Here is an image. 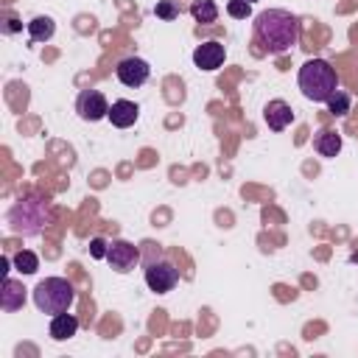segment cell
I'll use <instances>...</instances> for the list:
<instances>
[{
    "instance_id": "obj_1",
    "label": "cell",
    "mask_w": 358,
    "mask_h": 358,
    "mask_svg": "<svg viewBox=\"0 0 358 358\" xmlns=\"http://www.w3.org/2000/svg\"><path fill=\"white\" fill-rule=\"evenodd\" d=\"M255 39L271 56L291 50L299 42V20L285 8H266L255 17Z\"/></svg>"
},
{
    "instance_id": "obj_2",
    "label": "cell",
    "mask_w": 358,
    "mask_h": 358,
    "mask_svg": "<svg viewBox=\"0 0 358 358\" xmlns=\"http://www.w3.org/2000/svg\"><path fill=\"white\" fill-rule=\"evenodd\" d=\"M296 84L302 90V95L313 103H327V98L338 90V73L330 62L324 59H308L302 67H299V76H296Z\"/></svg>"
},
{
    "instance_id": "obj_3",
    "label": "cell",
    "mask_w": 358,
    "mask_h": 358,
    "mask_svg": "<svg viewBox=\"0 0 358 358\" xmlns=\"http://www.w3.org/2000/svg\"><path fill=\"white\" fill-rule=\"evenodd\" d=\"M50 221H53V210H50V201L42 199V196L20 199L8 210V227H11V232L25 235V238L39 235Z\"/></svg>"
},
{
    "instance_id": "obj_4",
    "label": "cell",
    "mask_w": 358,
    "mask_h": 358,
    "mask_svg": "<svg viewBox=\"0 0 358 358\" xmlns=\"http://www.w3.org/2000/svg\"><path fill=\"white\" fill-rule=\"evenodd\" d=\"M73 302H76V288L67 277H45L34 288V305L42 313H50V316L64 313L70 310Z\"/></svg>"
},
{
    "instance_id": "obj_5",
    "label": "cell",
    "mask_w": 358,
    "mask_h": 358,
    "mask_svg": "<svg viewBox=\"0 0 358 358\" xmlns=\"http://www.w3.org/2000/svg\"><path fill=\"white\" fill-rule=\"evenodd\" d=\"M179 282V268L171 260H151L145 263V285L154 294H168Z\"/></svg>"
},
{
    "instance_id": "obj_6",
    "label": "cell",
    "mask_w": 358,
    "mask_h": 358,
    "mask_svg": "<svg viewBox=\"0 0 358 358\" xmlns=\"http://www.w3.org/2000/svg\"><path fill=\"white\" fill-rule=\"evenodd\" d=\"M76 112H78L81 120L95 123V120H101V117L109 115V101H106V95L101 90H84L76 98Z\"/></svg>"
},
{
    "instance_id": "obj_7",
    "label": "cell",
    "mask_w": 358,
    "mask_h": 358,
    "mask_svg": "<svg viewBox=\"0 0 358 358\" xmlns=\"http://www.w3.org/2000/svg\"><path fill=\"white\" fill-rule=\"evenodd\" d=\"M106 263H109L117 274H129V271L140 263V252H137L134 243L117 238V241H112L109 249H106Z\"/></svg>"
},
{
    "instance_id": "obj_8",
    "label": "cell",
    "mask_w": 358,
    "mask_h": 358,
    "mask_svg": "<svg viewBox=\"0 0 358 358\" xmlns=\"http://www.w3.org/2000/svg\"><path fill=\"white\" fill-rule=\"evenodd\" d=\"M115 76H117V81H120L123 87L137 90V87H143V84L148 81L151 67H148V62H143V59H137V56H129V59H120V62H117Z\"/></svg>"
},
{
    "instance_id": "obj_9",
    "label": "cell",
    "mask_w": 358,
    "mask_h": 358,
    "mask_svg": "<svg viewBox=\"0 0 358 358\" xmlns=\"http://www.w3.org/2000/svg\"><path fill=\"white\" fill-rule=\"evenodd\" d=\"M224 56H227L224 45L215 42V39H210V42H201V45L193 50V64H196L199 70H204V73H213V70H218V67L224 64Z\"/></svg>"
},
{
    "instance_id": "obj_10",
    "label": "cell",
    "mask_w": 358,
    "mask_h": 358,
    "mask_svg": "<svg viewBox=\"0 0 358 358\" xmlns=\"http://www.w3.org/2000/svg\"><path fill=\"white\" fill-rule=\"evenodd\" d=\"M263 120H266V126H268L271 131H282V129L291 126V120H294V109H291L285 101L274 98V101L266 103V109H263Z\"/></svg>"
},
{
    "instance_id": "obj_11",
    "label": "cell",
    "mask_w": 358,
    "mask_h": 358,
    "mask_svg": "<svg viewBox=\"0 0 358 358\" xmlns=\"http://www.w3.org/2000/svg\"><path fill=\"white\" fill-rule=\"evenodd\" d=\"M109 120H112V126H117V129H129V126H134L137 123V117H140V106L134 103V101H115L112 106H109V115H106Z\"/></svg>"
},
{
    "instance_id": "obj_12",
    "label": "cell",
    "mask_w": 358,
    "mask_h": 358,
    "mask_svg": "<svg viewBox=\"0 0 358 358\" xmlns=\"http://www.w3.org/2000/svg\"><path fill=\"white\" fill-rule=\"evenodd\" d=\"M22 305H25V288H22V282L6 277V280H3V291H0V308H3L6 313H14V310H20Z\"/></svg>"
},
{
    "instance_id": "obj_13",
    "label": "cell",
    "mask_w": 358,
    "mask_h": 358,
    "mask_svg": "<svg viewBox=\"0 0 358 358\" xmlns=\"http://www.w3.org/2000/svg\"><path fill=\"white\" fill-rule=\"evenodd\" d=\"M313 148H316L319 157L333 159V157L341 151V134L333 131V129H319L316 137H313Z\"/></svg>"
},
{
    "instance_id": "obj_14",
    "label": "cell",
    "mask_w": 358,
    "mask_h": 358,
    "mask_svg": "<svg viewBox=\"0 0 358 358\" xmlns=\"http://www.w3.org/2000/svg\"><path fill=\"white\" fill-rule=\"evenodd\" d=\"M50 338L53 341H67V338H73L76 333H78V319L73 316V313H56L53 319H50Z\"/></svg>"
},
{
    "instance_id": "obj_15",
    "label": "cell",
    "mask_w": 358,
    "mask_h": 358,
    "mask_svg": "<svg viewBox=\"0 0 358 358\" xmlns=\"http://www.w3.org/2000/svg\"><path fill=\"white\" fill-rule=\"evenodd\" d=\"M53 31H56V22L50 20V17H34L31 22H28V36H31V42H48L50 36H53Z\"/></svg>"
},
{
    "instance_id": "obj_16",
    "label": "cell",
    "mask_w": 358,
    "mask_h": 358,
    "mask_svg": "<svg viewBox=\"0 0 358 358\" xmlns=\"http://www.w3.org/2000/svg\"><path fill=\"white\" fill-rule=\"evenodd\" d=\"M190 14H193V20H196V22L210 25V22H215V20H218V6H215L213 0H193Z\"/></svg>"
},
{
    "instance_id": "obj_17",
    "label": "cell",
    "mask_w": 358,
    "mask_h": 358,
    "mask_svg": "<svg viewBox=\"0 0 358 358\" xmlns=\"http://www.w3.org/2000/svg\"><path fill=\"white\" fill-rule=\"evenodd\" d=\"M327 109H330V115L344 117V115L350 112V95H347L344 90H336V92L327 98Z\"/></svg>"
},
{
    "instance_id": "obj_18",
    "label": "cell",
    "mask_w": 358,
    "mask_h": 358,
    "mask_svg": "<svg viewBox=\"0 0 358 358\" xmlns=\"http://www.w3.org/2000/svg\"><path fill=\"white\" fill-rule=\"evenodd\" d=\"M14 266H17V271H22V274H34V271L39 268V257H36L34 252L22 249V252L14 255Z\"/></svg>"
},
{
    "instance_id": "obj_19",
    "label": "cell",
    "mask_w": 358,
    "mask_h": 358,
    "mask_svg": "<svg viewBox=\"0 0 358 358\" xmlns=\"http://www.w3.org/2000/svg\"><path fill=\"white\" fill-rule=\"evenodd\" d=\"M227 14L232 20H246V17H252V3H246V0H229L227 3Z\"/></svg>"
},
{
    "instance_id": "obj_20",
    "label": "cell",
    "mask_w": 358,
    "mask_h": 358,
    "mask_svg": "<svg viewBox=\"0 0 358 358\" xmlns=\"http://www.w3.org/2000/svg\"><path fill=\"white\" fill-rule=\"evenodd\" d=\"M154 14H157V17H162V20H173L179 11H176V6H173L171 0H159V3L154 6Z\"/></svg>"
},
{
    "instance_id": "obj_21",
    "label": "cell",
    "mask_w": 358,
    "mask_h": 358,
    "mask_svg": "<svg viewBox=\"0 0 358 358\" xmlns=\"http://www.w3.org/2000/svg\"><path fill=\"white\" fill-rule=\"evenodd\" d=\"M106 249H109V243H106L103 238H92V241H90V255H92L95 260H106Z\"/></svg>"
},
{
    "instance_id": "obj_22",
    "label": "cell",
    "mask_w": 358,
    "mask_h": 358,
    "mask_svg": "<svg viewBox=\"0 0 358 358\" xmlns=\"http://www.w3.org/2000/svg\"><path fill=\"white\" fill-rule=\"evenodd\" d=\"M20 28H22V25L17 22V17H14L11 11H3V31H6V34H14V31H20Z\"/></svg>"
},
{
    "instance_id": "obj_23",
    "label": "cell",
    "mask_w": 358,
    "mask_h": 358,
    "mask_svg": "<svg viewBox=\"0 0 358 358\" xmlns=\"http://www.w3.org/2000/svg\"><path fill=\"white\" fill-rule=\"evenodd\" d=\"M0 271H3V280L8 277V257H0Z\"/></svg>"
},
{
    "instance_id": "obj_24",
    "label": "cell",
    "mask_w": 358,
    "mask_h": 358,
    "mask_svg": "<svg viewBox=\"0 0 358 358\" xmlns=\"http://www.w3.org/2000/svg\"><path fill=\"white\" fill-rule=\"evenodd\" d=\"M246 3H257V0H246Z\"/></svg>"
}]
</instances>
